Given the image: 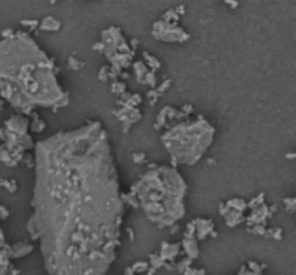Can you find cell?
Wrapping results in <instances>:
<instances>
[{"instance_id":"cell-1","label":"cell","mask_w":296,"mask_h":275,"mask_svg":"<svg viewBox=\"0 0 296 275\" xmlns=\"http://www.w3.org/2000/svg\"><path fill=\"white\" fill-rule=\"evenodd\" d=\"M124 202L103 125L89 122L35 147L31 239L49 275H106L120 241Z\"/></svg>"},{"instance_id":"cell-2","label":"cell","mask_w":296,"mask_h":275,"mask_svg":"<svg viewBox=\"0 0 296 275\" xmlns=\"http://www.w3.org/2000/svg\"><path fill=\"white\" fill-rule=\"evenodd\" d=\"M0 96L23 115L35 107H63L66 94L59 87L53 60L28 33L0 40Z\"/></svg>"},{"instance_id":"cell-3","label":"cell","mask_w":296,"mask_h":275,"mask_svg":"<svg viewBox=\"0 0 296 275\" xmlns=\"http://www.w3.org/2000/svg\"><path fill=\"white\" fill-rule=\"evenodd\" d=\"M140 199L148 218L159 225H171L185 213L181 199L185 195V183L178 172L160 167L150 172L140 183Z\"/></svg>"},{"instance_id":"cell-4","label":"cell","mask_w":296,"mask_h":275,"mask_svg":"<svg viewBox=\"0 0 296 275\" xmlns=\"http://www.w3.org/2000/svg\"><path fill=\"white\" fill-rule=\"evenodd\" d=\"M213 141V127L202 119L197 122L181 124L164 136L167 150L173 153L175 160L183 164H193L206 147Z\"/></svg>"},{"instance_id":"cell-5","label":"cell","mask_w":296,"mask_h":275,"mask_svg":"<svg viewBox=\"0 0 296 275\" xmlns=\"http://www.w3.org/2000/svg\"><path fill=\"white\" fill-rule=\"evenodd\" d=\"M28 127H30L28 120H26L23 115H14V117H11V119L6 122V132H7V134L26 136V131H28Z\"/></svg>"},{"instance_id":"cell-6","label":"cell","mask_w":296,"mask_h":275,"mask_svg":"<svg viewBox=\"0 0 296 275\" xmlns=\"http://www.w3.org/2000/svg\"><path fill=\"white\" fill-rule=\"evenodd\" d=\"M6 249H7V253H9V258H21V256L30 254L31 251H33V246L26 244V242H18V244L6 247Z\"/></svg>"},{"instance_id":"cell-7","label":"cell","mask_w":296,"mask_h":275,"mask_svg":"<svg viewBox=\"0 0 296 275\" xmlns=\"http://www.w3.org/2000/svg\"><path fill=\"white\" fill-rule=\"evenodd\" d=\"M61 28V25H59V21L56 18H53V16H47L40 21V30L44 31H58Z\"/></svg>"},{"instance_id":"cell-8","label":"cell","mask_w":296,"mask_h":275,"mask_svg":"<svg viewBox=\"0 0 296 275\" xmlns=\"http://www.w3.org/2000/svg\"><path fill=\"white\" fill-rule=\"evenodd\" d=\"M30 127H31V131L37 132V134H38V132H42L46 129V124L42 122V119L38 115H33V122H31Z\"/></svg>"},{"instance_id":"cell-9","label":"cell","mask_w":296,"mask_h":275,"mask_svg":"<svg viewBox=\"0 0 296 275\" xmlns=\"http://www.w3.org/2000/svg\"><path fill=\"white\" fill-rule=\"evenodd\" d=\"M0 185H4L6 188H9V192L18 190V183H16L14 179H0Z\"/></svg>"},{"instance_id":"cell-10","label":"cell","mask_w":296,"mask_h":275,"mask_svg":"<svg viewBox=\"0 0 296 275\" xmlns=\"http://www.w3.org/2000/svg\"><path fill=\"white\" fill-rule=\"evenodd\" d=\"M68 63H70V68H73V70H78V68L82 66V63H80V61H77L75 58H70Z\"/></svg>"},{"instance_id":"cell-11","label":"cell","mask_w":296,"mask_h":275,"mask_svg":"<svg viewBox=\"0 0 296 275\" xmlns=\"http://www.w3.org/2000/svg\"><path fill=\"white\" fill-rule=\"evenodd\" d=\"M26 26H37V21H23Z\"/></svg>"},{"instance_id":"cell-12","label":"cell","mask_w":296,"mask_h":275,"mask_svg":"<svg viewBox=\"0 0 296 275\" xmlns=\"http://www.w3.org/2000/svg\"><path fill=\"white\" fill-rule=\"evenodd\" d=\"M239 275H260V273H256V272H246V270H244V272H240Z\"/></svg>"},{"instance_id":"cell-13","label":"cell","mask_w":296,"mask_h":275,"mask_svg":"<svg viewBox=\"0 0 296 275\" xmlns=\"http://www.w3.org/2000/svg\"><path fill=\"white\" fill-rule=\"evenodd\" d=\"M2 138H6V131H2V127H0V140H2Z\"/></svg>"},{"instance_id":"cell-14","label":"cell","mask_w":296,"mask_h":275,"mask_svg":"<svg viewBox=\"0 0 296 275\" xmlns=\"http://www.w3.org/2000/svg\"><path fill=\"white\" fill-rule=\"evenodd\" d=\"M2 108H4V98L0 96V110H2Z\"/></svg>"}]
</instances>
